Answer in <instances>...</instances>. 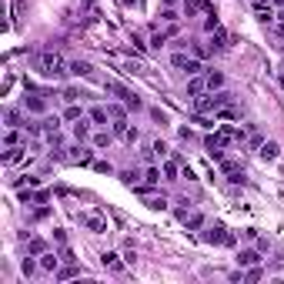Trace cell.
Returning a JSON list of instances; mask_svg holds the SVG:
<instances>
[{"label":"cell","instance_id":"28","mask_svg":"<svg viewBox=\"0 0 284 284\" xmlns=\"http://www.w3.org/2000/svg\"><path fill=\"white\" fill-rule=\"evenodd\" d=\"M144 184H147V187L161 184V170H157V167H147V170H144Z\"/></svg>","mask_w":284,"mask_h":284},{"label":"cell","instance_id":"1","mask_svg":"<svg viewBox=\"0 0 284 284\" xmlns=\"http://www.w3.org/2000/svg\"><path fill=\"white\" fill-rule=\"evenodd\" d=\"M33 70L41 74V77H64V74H70V64H67L60 54H54V50H44V54L33 57Z\"/></svg>","mask_w":284,"mask_h":284},{"label":"cell","instance_id":"7","mask_svg":"<svg viewBox=\"0 0 284 284\" xmlns=\"http://www.w3.org/2000/svg\"><path fill=\"white\" fill-rule=\"evenodd\" d=\"M204 90H207V77L194 74V77H187V97H204Z\"/></svg>","mask_w":284,"mask_h":284},{"label":"cell","instance_id":"5","mask_svg":"<svg viewBox=\"0 0 284 284\" xmlns=\"http://www.w3.org/2000/svg\"><path fill=\"white\" fill-rule=\"evenodd\" d=\"M204 241H207V244H218V247H221V244H234V234H227V227L224 224H211V227H204Z\"/></svg>","mask_w":284,"mask_h":284},{"label":"cell","instance_id":"35","mask_svg":"<svg viewBox=\"0 0 284 284\" xmlns=\"http://www.w3.org/2000/svg\"><path fill=\"white\" fill-rule=\"evenodd\" d=\"M107 94H117V97L124 100V97L130 94V90H127V87H121V84H107Z\"/></svg>","mask_w":284,"mask_h":284},{"label":"cell","instance_id":"30","mask_svg":"<svg viewBox=\"0 0 284 284\" xmlns=\"http://www.w3.org/2000/svg\"><path fill=\"white\" fill-rule=\"evenodd\" d=\"M77 274H81V268L67 264V268H60V271H57V281H70V277H77Z\"/></svg>","mask_w":284,"mask_h":284},{"label":"cell","instance_id":"29","mask_svg":"<svg viewBox=\"0 0 284 284\" xmlns=\"http://www.w3.org/2000/svg\"><path fill=\"white\" fill-rule=\"evenodd\" d=\"M81 97H87L84 90H77V87H64V100H67V104H77Z\"/></svg>","mask_w":284,"mask_h":284},{"label":"cell","instance_id":"25","mask_svg":"<svg viewBox=\"0 0 284 284\" xmlns=\"http://www.w3.org/2000/svg\"><path fill=\"white\" fill-rule=\"evenodd\" d=\"M81 117H87V114H84V111H81V107H77V104H67V111H64V121H67V124L81 121Z\"/></svg>","mask_w":284,"mask_h":284},{"label":"cell","instance_id":"9","mask_svg":"<svg viewBox=\"0 0 284 284\" xmlns=\"http://www.w3.org/2000/svg\"><path fill=\"white\" fill-rule=\"evenodd\" d=\"M24 107L30 114H47V100H44V94H27L24 97Z\"/></svg>","mask_w":284,"mask_h":284},{"label":"cell","instance_id":"18","mask_svg":"<svg viewBox=\"0 0 284 284\" xmlns=\"http://www.w3.org/2000/svg\"><path fill=\"white\" fill-rule=\"evenodd\" d=\"M24 151H20V147H7V151H4V164H7V167H14V164H20L24 161Z\"/></svg>","mask_w":284,"mask_h":284},{"label":"cell","instance_id":"33","mask_svg":"<svg viewBox=\"0 0 284 284\" xmlns=\"http://www.w3.org/2000/svg\"><path fill=\"white\" fill-rule=\"evenodd\" d=\"M124 107H130V111H140L144 104H140V97H137V94H127V97H124Z\"/></svg>","mask_w":284,"mask_h":284},{"label":"cell","instance_id":"8","mask_svg":"<svg viewBox=\"0 0 284 284\" xmlns=\"http://www.w3.org/2000/svg\"><path fill=\"white\" fill-rule=\"evenodd\" d=\"M114 137H117V134H114V130H107V127H100L97 134H90V144L97 147V151H107V147L114 144Z\"/></svg>","mask_w":284,"mask_h":284},{"label":"cell","instance_id":"14","mask_svg":"<svg viewBox=\"0 0 284 284\" xmlns=\"http://www.w3.org/2000/svg\"><path fill=\"white\" fill-rule=\"evenodd\" d=\"M64 157H67V161H74V164H90V161H94L90 151H87V147H81V144L70 147V154H64Z\"/></svg>","mask_w":284,"mask_h":284},{"label":"cell","instance_id":"11","mask_svg":"<svg viewBox=\"0 0 284 284\" xmlns=\"http://www.w3.org/2000/svg\"><path fill=\"white\" fill-rule=\"evenodd\" d=\"M184 14H214V4L211 0H187Z\"/></svg>","mask_w":284,"mask_h":284},{"label":"cell","instance_id":"39","mask_svg":"<svg viewBox=\"0 0 284 284\" xmlns=\"http://www.w3.org/2000/svg\"><path fill=\"white\" fill-rule=\"evenodd\" d=\"M151 151H154L157 157H164V154H167V144H164V140H154V144H151Z\"/></svg>","mask_w":284,"mask_h":284},{"label":"cell","instance_id":"17","mask_svg":"<svg viewBox=\"0 0 284 284\" xmlns=\"http://www.w3.org/2000/svg\"><path fill=\"white\" fill-rule=\"evenodd\" d=\"M237 264L241 268H254V264H261V254L258 251H237Z\"/></svg>","mask_w":284,"mask_h":284},{"label":"cell","instance_id":"31","mask_svg":"<svg viewBox=\"0 0 284 284\" xmlns=\"http://www.w3.org/2000/svg\"><path fill=\"white\" fill-rule=\"evenodd\" d=\"M57 127H60V117H44V134H57Z\"/></svg>","mask_w":284,"mask_h":284},{"label":"cell","instance_id":"43","mask_svg":"<svg viewBox=\"0 0 284 284\" xmlns=\"http://www.w3.org/2000/svg\"><path fill=\"white\" fill-rule=\"evenodd\" d=\"M271 4H277V7H284V0H271Z\"/></svg>","mask_w":284,"mask_h":284},{"label":"cell","instance_id":"13","mask_svg":"<svg viewBox=\"0 0 284 284\" xmlns=\"http://www.w3.org/2000/svg\"><path fill=\"white\" fill-rule=\"evenodd\" d=\"M41 271H50V274H57V271H60V258H57L54 251H44V254H41Z\"/></svg>","mask_w":284,"mask_h":284},{"label":"cell","instance_id":"40","mask_svg":"<svg viewBox=\"0 0 284 284\" xmlns=\"http://www.w3.org/2000/svg\"><path fill=\"white\" fill-rule=\"evenodd\" d=\"M164 41H167V33H154V37H151V47L161 50V47H164Z\"/></svg>","mask_w":284,"mask_h":284},{"label":"cell","instance_id":"38","mask_svg":"<svg viewBox=\"0 0 284 284\" xmlns=\"http://www.w3.org/2000/svg\"><path fill=\"white\" fill-rule=\"evenodd\" d=\"M151 117H154V121L161 124V127H164V124H167V114H164L161 107H151Z\"/></svg>","mask_w":284,"mask_h":284},{"label":"cell","instance_id":"22","mask_svg":"<svg viewBox=\"0 0 284 284\" xmlns=\"http://www.w3.org/2000/svg\"><path fill=\"white\" fill-rule=\"evenodd\" d=\"M254 14H258L261 24H271V20H274V10H271V4H258V7H254Z\"/></svg>","mask_w":284,"mask_h":284},{"label":"cell","instance_id":"41","mask_svg":"<svg viewBox=\"0 0 284 284\" xmlns=\"http://www.w3.org/2000/svg\"><path fill=\"white\" fill-rule=\"evenodd\" d=\"M244 277H247V281H258V277H261V268H258V264H254V268L247 271V274H244Z\"/></svg>","mask_w":284,"mask_h":284},{"label":"cell","instance_id":"21","mask_svg":"<svg viewBox=\"0 0 284 284\" xmlns=\"http://www.w3.org/2000/svg\"><path fill=\"white\" fill-rule=\"evenodd\" d=\"M44 251H47V241H41V237H30V241H27V254H33V258H41Z\"/></svg>","mask_w":284,"mask_h":284},{"label":"cell","instance_id":"6","mask_svg":"<svg viewBox=\"0 0 284 284\" xmlns=\"http://www.w3.org/2000/svg\"><path fill=\"white\" fill-rule=\"evenodd\" d=\"M178 218L184 221V224L191 227V231H201V227H204V214H197L194 207H181V211H178Z\"/></svg>","mask_w":284,"mask_h":284},{"label":"cell","instance_id":"2","mask_svg":"<svg viewBox=\"0 0 284 284\" xmlns=\"http://www.w3.org/2000/svg\"><path fill=\"white\" fill-rule=\"evenodd\" d=\"M234 100V94H227V90H211L207 97H197V114H218L221 107H227Z\"/></svg>","mask_w":284,"mask_h":284},{"label":"cell","instance_id":"24","mask_svg":"<svg viewBox=\"0 0 284 284\" xmlns=\"http://www.w3.org/2000/svg\"><path fill=\"white\" fill-rule=\"evenodd\" d=\"M24 144V137H20V130L17 127H10L7 134H4V147H20Z\"/></svg>","mask_w":284,"mask_h":284},{"label":"cell","instance_id":"10","mask_svg":"<svg viewBox=\"0 0 284 284\" xmlns=\"http://www.w3.org/2000/svg\"><path fill=\"white\" fill-rule=\"evenodd\" d=\"M221 170H224L227 181H234V184H237V181H244V167L237 161H227V157H224V161H221Z\"/></svg>","mask_w":284,"mask_h":284},{"label":"cell","instance_id":"23","mask_svg":"<svg viewBox=\"0 0 284 284\" xmlns=\"http://www.w3.org/2000/svg\"><path fill=\"white\" fill-rule=\"evenodd\" d=\"M261 157H264V161H274L277 154H281V147L274 144V140H268V144H261V151H258Z\"/></svg>","mask_w":284,"mask_h":284},{"label":"cell","instance_id":"27","mask_svg":"<svg viewBox=\"0 0 284 284\" xmlns=\"http://www.w3.org/2000/svg\"><path fill=\"white\" fill-rule=\"evenodd\" d=\"M70 74H77V77H90V64H84V60H70Z\"/></svg>","mask_w":284,"mask_h":284},{"label":"cell","instance_id":"42","mask_svg":"<svg viewBox=\"0 0 284 284\" xmlns=\"http://www.w3.org/2000/svg\"><path fill=\"white\" fill-rule=\"evenodd\" d=\"M277 30L284 33V14H277Z\"/></svg>","mask_w":284,"mask_h":284},{"label":"cell","instance_id":"16","mask_svg":"<svg viewBox=\"0 0 284 284\" xmlns=\"http://www.w3.org/2000/svg\"><path fill=\"white\" fill-rule=\"evenodd\" d=\"M87 117L97 124V127H107V121H111V111H107V107H90Z\"/></svg>","mask_w":284,"mask_h":284},{"label":"cell","instance_id":"19","mask_svg":"<svg viewBox=\"0 0 284 284\" xmlns=\"http://www.w3.org/2000/svg\"><path fill=\"white\" fill-rule=\"evenodd\" d=\"M241 117V111H237L234 104H227V107H221L218 114H214V121H237Z\"/></svg>","mask_w":284,"mask_h":284},{"label":"cell","instance_id":"36","mask_svg":"<svg viewBox=\"0 0 284 284\" xmlns=\"http://www.w3.org/2000/svg\"><path fill=\"white\" fill-rule=\"evenodd\" d=\"M4 121H7L10 127H24V124H20V114H17V111H7V114H4Z\"/></svg>","mask_w":284,"mask_h":284},{"label":"cell","instance_id":"4","mask_svg":"<svg viewBox=\"0 0 284 284\" xmlns=\"http://www.w3.org/2000/svg\"><path fill=\"white\" fill-rule=\"evenodd\" d=\"M170 67L184 70L187 77H194V74L204 70V67H201V57H194V54H174V57H170Z\"/></svg>","mask_w":284,"mask_h":284},{"label":"cell","instance_id":"37","mask_svg":"<svg viewBox=\"0 0 284 284\" xmlns=\"http://www.w3.org/2000/svg\"><path fill=\"white\" fill-rule=\"evenodd\" d=\"M107 111H111V121H121V117H124V107L121 104H107Z\"/></svg>","mask_w":284,"mask_h":284},{"label":"cell","instance_id":"32","mask_svg":"<svg viewBox=\"0 0 284 284\" xmlns=\"http://www.w3.org/2000/svg\"><path fill=\"white\" fill-rule=\"evenodd\" d=\"M164 178H167V181H178V164H174V161H164Z\"/></svg>","mask_w":284,"mask_h":284},{"label":"cell","instance_id":"15","mask_svg":"<svg viewBox=\"0 0 284 284\" xmlns=\"http://www.w3.org/2000/svg\"><path fill=\"white\" fill-rule=\"evenodd\" d=\"M90 124H94V121H90V117H81V121H74V137L81 140V144H84V140L90 137Z\"/></svg>","mask_w":284,"mask_h":284},{"label":"cell","instance_id":"3","mask_svg":"<svg viewBox=\"0 0 284 284\" xmlns=\"http://www.w3.org/2000/svg\"><path fill=\"white\" fill-rule=\"evenodd\" d=\"M77 221H81V227L90 231V234H104L107 231V218L100 211H77Z\"/></svg>","mask_w":284,"mask_h":284},{"label":"cell","instance_id":"12","mask_svg":"<svg viewBox=\"0 0 284 284\" xmlns=\"http://www.w3.org/2000/svg\"><path fill=\"white\" fill-rule=\"evenodd\" d=\"M100 261H104V268L111 271V274H121V271H124V261L117 258L114 251H104V254H100Z\"/></svg>","mask_w":284,"mask_h":284},{"label":"cell","instance_id":"34","mask_svg":"<svg viewBox=\"0 0 284 284\" xmlns=\"http://www.w3.org/2000/svg\"><path fill=\"white\" fill-rule=\"evenodd\" d=\"M30 258H33V254H30ZM30 258H24V277H30L33 271L41 268V261H30Z\"/></svg>","mask_w":284,"mask_h":284},{"label":"cell","instance_id":"26","mask_svg":"<svg viewBox=\"0 0 284 284\" xmlns=\"http://www.w3.org/2000/svg\"><path fill=\"white\" fill-rule=\"evenodd\" d=\"M111 130L117 134V137H124V140H127V134H130V124H127V117H121V121H114V124H111Z\"/></svg>","mask_w":284,"mask_h":284},{"label":"cell","instance_id":"20","mask_svg":"<svg viewBox=\"0 0 284 284\" xmlns=\"http://www.w3.org/2000/svg\"><path fill=\"white\" fill-rule=\"evenodd\" d=\"M207 90H224V74L221 70H207Z\"/></svg>","mask_w":284,"mask_h":284}]
</instances>
